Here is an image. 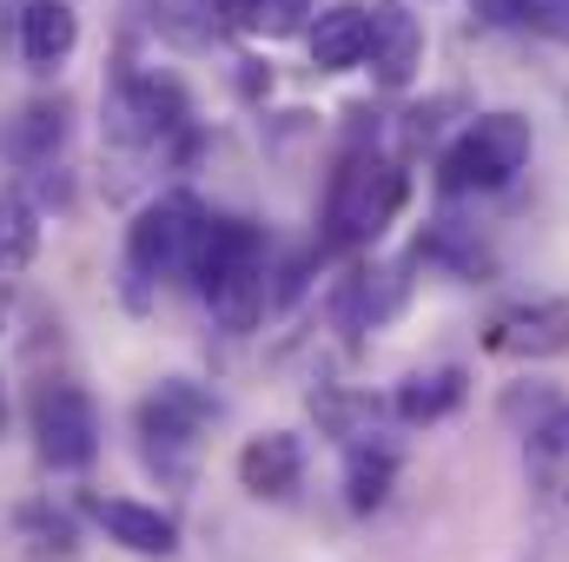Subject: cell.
<instances>
[{
    "mask_svg": "<svg viewBox=\"0 0 569 562\" xmlns=\"http://www.w3.org/2000/svg\"><path fill=\"white\" fill-rule=\"evenodd\" d=\"M405 192H411V179H405L398 159H385V152H351V159L331 172L325 239H331V245H371V239L398 219Z\"/></svg>",
    "mask_w": 569,
    "mask_h": 562,
    "instance_id": "6da1fadb",
    "label": "cell"
},
{
    "mask_svg": "<svg viewBox=\"0 0 569 562\" xmlns=\"http://www.w3.org/2000/svg\"><path fill=\"white\" fill-rule=\"evenodd\" d=\"M530 165V120L523 113H483L470 120L437 159V185L457 192H497Z\"/></svg>",
    "mask_w": 569,
    "mask_h": 562,
    "instance_id": "7a4b0ae2",
    "label": "cell"
},
{
    "mask_svg": "<svg viewBox=\"0 0 569 562\" xmlns=\"http://www.w3.org/2000/svg\"><path fill=\"white\" fill-rule=\"evenodd\" d=\"M199 219H206V205L192 192H159L133 212V225H127V298L133 304H146V284L186 272Z\"/></svg>",
    "mask_w": 569,
    "mask_h": 562,
    "instance_id": "3957f363",
    "label": "cell"
},
{
    "mask_svg": "<svg viewBox=\"0 0 569 562\" xmlns=\"http://www.w3.org/2000/svg\"><path fill=\"white\" fill-rule=\"evenodd\" d=\"M27 418H33L40 463H53V470H93V456H100V404L73 378H40Z\"/></svg>",
    "mask_w": 569,
    "mask_h": 562,
    "instance_id": "277c9868",
    "label": "cell"
},
{
    "mask_svg": "<svg viewBox=\"0 0 569 562\" xmlns=\"http://www.w3.org/2000/svg\"><path fill=\"white\" fill-rule=\"evenodd\" d=\"M212 398L199 391V384H186V378H166L152 398L140 404V436H146V463L152 470H166L172 483H186L192 476V463H186V443H192V430L199 423H212Z\"/></svg>",
    "mask_w": 569,
    "mask_h": 562,
    "instance_id": "5b68a950",
    "label": "cell"
},
{
    "mask_svg": "<svg viewBox=\"0 0 569 562\" xmlns=\"http://www.w3.org/2000/svg\"><path fill=\"white\" fill-rule=\"evenodd\" d=\"M107 120H113V133L127 145H146V140L179 133L192 113H186L179 80H166V73H127L120 93H113V107H107Z\"/></svg>",
    "mask_w": 569,
    "mask_h": 562,
    "instance_id": "8992f818",
    "label": "cell"
},
{
    "mask_svg": "<svg viewBox=\"0 0 569 562\" xmlns=\"http://www.w3.org/2000/svg\"><path fill=\"white\" fill-rule=\"evenodd\" d=\"M483 351H497V358H563L569 351V298L497 311L490 331H483Z\"/></svg>",
    "mask_w": 569,
    "mask_h": 562,
    "instance_id": "52a82bcc",
    "label": "cell"
},
{
    "mask_svg": "<svg viewBox=\"0 0 569 562\" xmlns=\"http://www.w3.org/2000/svg\"><path fill=\"white\" fill-rule=\"evenodd\" d=\"M365 13H371V47H365V60H371V73H378V87H411V73L425 67V20H418L405 0H371Z\"/></svg>",
    "mask_w": 569,
    "mask_h": 562,
    "instance_id": "ba28073f",
    "label": "cell"
},
{
    "mask_svg": "<svg viewBox=\"0 0 569 562\" xmlns=\"http://www.w3.org/2000/svg\"><path fill=\"white\" fill-rule=\"evenodd\" d=\"M87 510H93V523H100L120 550H133V556H172V550H179V523H172L159 503H133V496H93Z\"/></svg>",
    "mask_w": 569,
    "mask_h": 562,
    "instance_id": "9c48e42d",
    "label": "cell"
},
{
    "mask_svg": "<svg viewBox=\"0 0 569 562\" xmlns=\"http://www.w3.org/2000/svg\"><path fill=\"white\" fill-rule=\"evenodd\" d=\"M298 476H305V443L291 436V430H266V436H246V450H239V483L252 490V496H291L298 490Z\"/></svg>",
    "mask_w": 569,
    "mask_h": 562,
    "instance_id": "30bf717a",
    "label": "cell"
},
{
    "mask_svg": "<svg viewBox=\"0 0 569 562\" xmlns=\"http://www.w3.org/2000/svg\"><path fill=\"white\" fill-rule=\"evenodd\" d=\"M305 40H311V67H318V73H351V67H365V47H371V13H365L358 0L325 7V13L305 27Z\"/></svg>",
    "mask_w": 569,
    "mask_h": 562,
    "instance_id": "8fae6325",
    "label": "cell"
},
{
    "mask_svg": "<svg viewBox=\"0 0 569 562\" xmlns=\"http://www.w3.org/2000/svg\"><path fill=\"white\" fill-rule=\"evenodd\" d=\"M73 47H80V13L67 0H27V13H20V60L33 73H53V67H67Z\"/></svg>",
    "mask_w": 569,
    "mask_h": 562,
    "instance_id": "7c38bea8",
    "label": "cell"
},
{
    "mask_svg": "<svg viewBox=\"0 0 569 562\" xmlns=\"http://www.w3.org/2000/svg\"><path fill=\"white\" fill-rule=\"evenodd\" d=\"M311 418H318V430L325 436H338L345 450L351 443H365V436H378V423L391 418V404L385 398H371V391H311Z\"/></svg>",
    "mask_w": 569,
    "mask_h": 562,
    "instance_id": "4fadbf2b",
    "label": "cell"
},
{
    "mask_svg": "<svg viewBox=\"0 0 569 562\" xmlns=\"http://www.w3.org/2000/svg\"><path fill=\"white\" fill-rule=\"evenodd\" d=\"M391 483H398V450L391 443H351V456H345V503L358 510V516H371V510H385L391 503Z\"/></svg>",
    "mask_w": 569,
    "mask_h": 562,
    "instance_id": "5bb4252c",
    "label": "cell"
},
{
    "mask_svg": "<svg viewBox=\"0 0 569 562\" xmlns=\"http://www.w3.org/2000/svg\"><path fill=\"white\" fill-rule=\"evenodd\" d=\"M463 391H470V378L450 364V371H430V378H405L398 384V398H391V418L398 423H443L457 404H463Z\"/></svg>",
    "mask_w": 569,
    "mask_h": 562,
    "instance_id": "9a60e30c",
    "label": "cell"
},
{
    "mask_svg": "<svg viewBox=\"0 0 569 562\" xmlns=\"http://www.w3.org/2000/svg\"><path fill=\"white\" fill-rule=\"evenodd\" d=\"M33 252H40V212H33L27 192L7 185V192H0V265H7V272H27Z\"/></svg>",
    "mask_w": 569,
    "mask_h": 562,
    "instance_id": "2e32d148",
    "label": "cell"
},
{
    "mask_svg": "<svg viewBox=\"0 0 569 562\" xmlns=\"http://www.w3.org/2000/svg\"><path fill=\"white\" fill-rule=\"evenodd\" d=\"M212 27H219V13H212V0H152V33L166 40V47H206L212 40Z\"/></svg>",
    "mask_w": 569,
    "mask_h": 562,
    "instance_id": "e0dca14e",
    "label": "cell"
},
{
    "mask_svg": "<svg viewBox=\"0 0 569 562\" xmlns=\"http://www.w3.org/2000/svg\"><path fill=\"white\" fill-rule=\"evenodd\" d=\"M60 140H67V113H60V107H27V113L13 120V133H7L13 159H27V165L53 159V152H60Z\"/></svg>",
    "mask_w": 569,
    "mask_h": 562,
    "instance_id": "ac0fdd59",
    "label": "cell"
},
{
    "mask_svg": "<svg viewBox=\"0 0 569 562\" xmlns=\"http://www.w3.org/2000/svg\"><path fill=\"white\" fill-rule=\"evenodd\" d=\"M246 27L266 40H291L311 27V0H246Z\"/></svg>",
    "mask_w": 569,
    "mask_h": 562,
    "instance_id": "d6986e66",
    "label": "cell"
},
{
    "mask_svg": "<svg viewBox=\"0 0 569 562\" xmlns=\"http://www.w3.org/2000/svg\"><path fill=\"white\" fill-rule=\"evenodd\" d=\"M530 456H537V463H563L569 456V404H557L550 418L530 423Z\"/></svg>",
    "mask_w": 569,
    "mask_h": 562,
    "instance_id": "ffe728a7",
    "label": "cell"
},
{
    "mask_svg": "<svg viewBox=\"0 0 569 562\" xmlns=\"http://www.w3.org/2000/svg\"><path fill=\"white\" fill-rule=\"evenodd\" d=\"M530 27L550 33L557 47H569V0H530Z\"/></svg>",
    "mask_w": 569,
    "mask_h": 562,
    "instance_id": "44dd1931",
    "label": "cell"
},
{
    "mask_svg": "<svg viewBox=\"0 0 569 562\" xmlns=\"http://www.w3.org/2000/svg\"><path fill=\"white\" fill-rule=\"evenodd\" d=\"M490 27H530V0H470Z\"/></svg>",
    "mask_w": 569,
    "mask_h": 562,
    "instance_id": "7402d4cb",
    "label": "cell"
},
{
    "mask_svg": "<svg viewBox=\"0 0 569 562\" xmlns=\"http://www.w3.org/2000/svg\"><path fill=\"white\" fill-rule=\"evenodd\" d=\"M212 13H219L226 27H246V0H212Z\"/></svg>",
    "mask_w": 569,
    "mask_h": 562,
    "instance_id": "603a6c76",
    "label": "cell"
},
{
    "mask_svg": "<svg viewBox=\"0 0 569 562\" xmlns=\"http://www.w3.org/2000/svg\"><path fill=\"white\" fill-rule=\"evenodd\" d=\"M0 430H7V391H0Z\"/></svg>",
    "mask_w": 569,
    "mask_h": 562,
    "instance_id": "cb8c5ba5",
    "label": "cell"
},
{
    "mask_svg": "<svg viewBox=\"0 0 569 562\" xmlns=\"http://www.w3.org/2000/svg\"><path fill=\"white\" fill-rule=\"evenodd\" d=\"M530 562H537V556H530Z\"/></svg>",
    "mask_w": 569,
    "mask_h": 562,
    "instance_id": "d4e9b609",
    "label": "cell"
}]
</instances>
